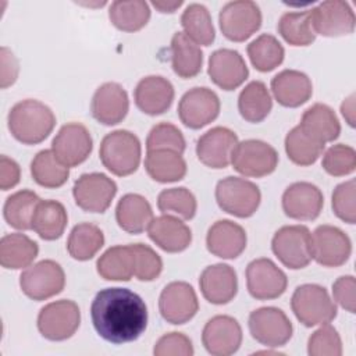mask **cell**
Listing matches in <instances>:
<instances>
[{"label": "cell", "mask_w": 356, "mask_h": 356, "mask_svg": "<svg viewBox=\"0 0 356 356\" xmlns=\"http://www.w3.org/2000/svg\"><path fill=\"white\" fill-rule=\"evenodd\" d=\"M96 332L107 342L120 345L136 341L147 327L145 300L128 288H106L90 305Z\"/></svg>", "instance_id": "1"}, {"label": "cell", "mask_w": 356, "mask_h": 356, "mask_svg": "<svg viewBox=\"0 0 356 356\" xmlns=\"http://www.w3.org/2000/svg\"><path fill=\"white\" fill-rule=\"evenodd\" d=\"M11 135L24 145L43 142L56 125V115L49 106L35 99L15 103L7 117Z\"/></svg>", "instance_id": "2"}, {"label": "cell", "mask_w": 356, "mask_h": 356, "mask_svg": "<svg viewBox=\"0 0 356 356\" xmlns=\"http://www.w3.org/2000/svg\"><path fill=\"white\" fill-rule=\"evenodd\" d=\"M99 156L103 165L117 177L134 174L140 163L142 147L138 136L127 129L107 134L100 143Z\"/></svg>", "instance_id": "3"}, {"label": "cell", "mask_w": 356, "mask_h": 356, "mask_svg": "<svg viewBox=\"0 0 356 356\" xmlns=\"http://www.w3.org/2000/svg\"><path fill=\"white\" fill-rule=\"evenodd\" d=\"M295 317L305 327H314L331 323L337 317V305L327 289L317 284L299 285L291 299Z\"/></svg>", "instance_id": "4"}, {"label": "cell", "mask_w": 356, "mask_h": 356, "mask_svg": "<svg viewBox=\"0 0 356 356\" xmlns=\"http://www.w3.org/2000/svg\"><path fill=\"white\" fill-rule=\"evenodd\" d=\"M216 200L222 211L239 218H248L259 209L261 193L252 181L227 177L218 181L216 186Z\"/></svg>", "instance_id": "5"}, {"label": "cell", "mask_w": 356, "mask_h": 356, "mask_svg": "<svg viewBox=\"0 0 356 356\" xmlns=\"http://www.w3.org/2000/svg\"><path fill=\"white\" fill-rule=\"evenodd\" d=\"M273 253L291 270H300L312 261V234L305 225H284L273 236Z\"/></svg>", "instance_id": "6"}, {"label": "cell", "mask_w": 356, "mask_h": 356, "mask_svg": "<svg viewBox=\"0 0 356 356\" xmlns=\"http://www.w3.org/2000/svg\"><path fill=\"white\" fill-rule=\"evenodd\" d=\"M65 285L63 267L50 259L26 267L19 275L21 291L32 300L40 302L58 295Z\"/></svg>", "instance_id": "7"}, {"label": "cell", "mask_w": 356, "mask_h": 356, "mask_svg": "<svg viewBox=\"0 0 356 356\" xmlns=\"http://www.w3.org/2000/svg\"><path fill=\"white\" fill-rule=\"evenodd\" d=\"M81 324V312L74 300L61 299L43 306L38 314V330L49 341L71 338Z\"/></svg>", "instance_id": "8"}, {"label": "cell", "mask_w": 356, "mask_h": 356, "mask_svg": "<svg viewBox=\"0 0 356 356\" xmlns=\"http://www.w3.org/2000/svg\"><path fill=\"white\" fill-rule=\"evenodd\" d=\"M232 167L245 177L261 178L275 171L278 153L267 142L246 139L238 142L231 157Z\"/></svg>", "instance_id": "9"}, {"label": "cell", "mask_w": 356, "mask_h": 356, "mask_svg": "<svg viewBox=\"0 0 356 356\" xmlns=\"http://www.w3.org/2000/svg\"><path fill=\"white\" fill-rule=\"evenodd\" d=\"M222 35L232 42H245L261 26V11L254 1L236 0L227 3L218 15Z\"/></svg>", "instance_id": "10"}, {"label": "cell", "mask_w": 356, "mask_h": 356, "mask_svg": "<svg viewBox=\"0 0 356 356\" xmlns=\"http://www.w3.org/2000/svg\"><path fill=\"white\" fill-rule=\"evenodd\" d=\"M249 331L259 343L277 348L284 346L293 332V327L288 316L278 307L267 306L253 310L249 316Z\"/></svg>", "instance_id": "11"}, {"label": "cell", "mask_w": 356, "mask_h": 356, "mask_svg": "<svg viewBox=\"0 0 356 356\" xmlns=\"http://www.w3.org/2000/svg\"><path fill=\"white\" fill-rule=\"evenodd\" d=\"M115 193L117 184L102 172L82 174L72 188L76 206L88 213H104Z\"/></svg>", "instance_id": "12"}, {"label": "cell", "mask_w": 356, "mask_h": 356, "mask_svg": "<svg viewBox=\"0 0 356 356\" xmlns=\"http://www.w3.org/2000/svg\"><path fill=\"white\" fill-rule=\"evenodd\" d=\"M220 114L217 93L206 86L189 89L179 100L178 117L191 129H200L214 121Z\"/></svg>", "instance_id": "13"}, {"label": "cell", "mask_w": 356, "mask_h": 356, "mask_svg": "<svg viewBox=\"0 0 356 356\" xmlns=\"http://www.w3.org/2000/svg\"><path fill=\"white\" fill-rule=\"evenodd\" d=\"M352 253L349 236L334 225H318L312 234V257L324 267L345 264Z\"/></svg>", "instance_id": "14"}, {"label": "cell", "mask_w": 356, "mask_h": 356, "mask_svg": "<svg viewBox=\"0 0 356 356\" xmlns=\"http://www.w3.org/2000/svg\"><path fill=\"white\" fill-rule=\"evenodd\" d=\"M93 149L89 129L79 122H68L60 128L51 142V150L65 167H76L83 163Z\"/></svg>", "instance_id": "15"}, {"label": "cell", "mask_w": 356, "mask_h": 356, "mask_svg": "<svg viewBox=\"0 0 356 356\" xmlns=\"http://www.w3.org/2000/svg\"><path fill=\"white\" fill-rule=\"evenodd\" d=\"M246 285L254 299L270 300L280 298L285 292L288 278L273 260L260 257L248 264Z\"/></svg>", "instance_id": "16"}, {"label": "cell", "mask_w": 356, "mask_h": 356, "mask_svg": "<svg viewBox=\"0 0 356 356\" xmlns=\"http://www.w3.org/2000/svg\"><path fill=\"white\" fill-rule=\"evenodd\" d=\"M161 317L174 325L188 323L199 310V300L192 285L184 281H174L164 286L159 298Z\"/></svg>", "instance_id": "17"}, {"label": "cell", "mask_w": 356, "mask_h": 356, "mask_svg": "<svg viewBox=\"0 0 356 356\" xmlns=\"http://www.w3.org/2000/svg\"><path fill=\"white\" fill-rule=\"evenodd\" d=\"M314 33L327 38L349 35L355 29V13L346 1L328 0L309 10Z\"/></svg>", "instance_id": "18"}, {"label": "cell", "mask_w": 356, "mask_h": 356, "mask_svg": "<svg viewBox=\"0 0 356 356\" xmlns=\"http://www.w3.org/2000/svg\"><path fill=\"white\" fill-rule=\"evenodd\" d=\"M202 342L210 355L229 356L242 343V328L238 320L231 316H214L203 327Z\"/></svg>", "instance_id": "19"}, {"label": "cell", "mask_w": 356, "mask_h": 356, "mask_svg": "<svg viewBox=\"0 0 356 356\" xmlns=\"http://www.w3.org/2000/svg\"><path fill=\"white\" fill-rule=\"evenodd\" d=\"M238 136L225 127H214L203 134L196 142V156L206 167L221 170L231 164V157Z\"/></svg>", "instance_id": "20"}, {"label": "cell", "mask_w": 356, "mask_h": 356, "mask_svg": "<svg viewBox=\"0 0 356 356\" xmlns=\"http://www.w3.org/2000/svg\"><path fill=\"white\" fill-rule=\"evenodd\" d=\"M324 206V197L318 186L310 182H293L282 195L285 216L299 221L316 220Z\"/></svg>", "instance_id": "21"}, {"label": "cell", "mask_w": 356, "mask_h": 356, "mask_svg": "<svg viewBox=\"0 0 356 356\" xmlns=\"http://www.w3.org/2000/svg\"><path fill=\"white\" fill-rule=\"evenodd\" d=\"M129 99L127 90L117 82L100 85L90 103L93 118L103 125H117L128 114Z\"/></svg>", "instance_id": "22"}, {"label": "cell", "mask_w": 356, "mask_h": 356, "mask_svg": "<svg viewBox=\"0 0 356 356\" xmlns=\"http://www.w3.org/2000/svg\"><path fill=\"white\" fill-rule=\"evenodd\" d=\"M210 79L224 90H234L249 76L248 65L239 51L218 49L211 53L207 68Z\"/></svg>", "instance_id": "23"}, {"label": "cell", "mask_w": 356, "mask_h": 356, "mask_svg": "<svg viewBox=\"0 0 356 356\" xmlns=\"http://www.w3.org/2000/svg\"><path fill=\"white\" fill-rule=\"evenodd\" d=\"M199 286L207 302L225 305L231 302L238 292L236 271L224 263L209 266L200 274Z\"/></svg>", "instance_id": "24"}, {"label": "cell", "mask_w": 356, "mask_h": 356, "mask_svg": "<svg viewBox=\"0 0 356 356\" xmlns=\"http://www.w3.org/2000/svg\"><path fill=\"white\" fill-rule=\"evenodd\" d=\"M134 97L136 107L142 113L147 115H160L172 104L174 86L161 75H149L138 82Z\"/></svg>", "instance_id": "25"}, {"label": "cell", "mask_w": 356, "mask_h": 356, "mask_svg": "<svg viewBox=\"0 0 356 356\" xmlns=\"http://www.w3.org/2000/svg\"><path fill=\"white\" fill-rule=\"evenodd\" d=\"M246 242L245 229L231 220L216 221L206 236L207 250L221 259H236L245 250Z\"/></svg>", "instance_id": "26"}, {"label": "cell", "mask_w": 356, "mask_h": 356, "mask_svg": "<svg viewBox=\"0 0 356 356\" xmlns=\"http://www.w3.org/2000/svg\"><path fill=\"white\" fill-rule=\"evenodd\" d=\"M147 235L160 249L168 253L182 252L192 242L191 228L178 217L170 214L153 218L147 227Z\"/></svg>", "instance_id": "27"}, {"label": "cell", "mask_w": 356, "mask_h": 356, "mask_svg": "<svg viewBox=\"0 0 356 356\" xmlns=\"http://www.w3.org/2000/svg\"><path fill=\"white\" fill-rule=\"evenodd\" d=\"M271 92L284 107H299L313 93L310 78L298 70H284L271 79Z\"/></svg>", "instance_id": "28"}, {"label": "cell", "mask_w": 356, "mask_h": 356, "mask_svg": "<svg viewBox=\"0 0 356 356\" xmlns=\"http://www.w3.org/2000/svg\"><path fill=\"white\" fill-rule=\"evenodd\" d=\"M153 210L146 197L138 193L124 195L115 207L118 227L128 234H140L153 220Z\"/></svg>", "instance_id": "29"}, {"label": "cell", "mask_w": 356, "mask_h": 356, "mask_svg": "<svg viewBox=\"0 0 356 356\" xmlns=\"http://www.w3.org/2000/svg\"><path fill=\"white\" fill-rule=\"evenodd\" d=\"M299 127L321 143L335 140L341 134V124L334 110L323 103H316L305 110Z\"/></svg>", "instance_id": "30"}, {"label": "cell", "mask_w": 356, "mask_h": 356, "mask_svg": "<svg viewBox=\"0 0 356 356\" xmlns=\"http://www.w3.org/2000/svg\"><path fill=\"white\" fill-rule=\"evenodd\" d=\"M171 67L174 72L184 79L196 76L203 64L200 47L184 32H175L171 39Z\"/></svg>", "instance_id": "31"}, {"label": "cell", "mask_w": 356, "mask_h": 356, "mask_svg": "<svg viewBox=\"0 0 356 356\" xmlns=\"http://www.w3.org/2000/svg\"><path fill=\"white\" fill-rule=\"evenodd\" d=\"M68 214L57 200H40L32 217V229L44 241L58 239L67 227Z\"/></svg>", "instance_id": "32"}, {"label": "cell", "mask_w": 356, "mask_h": 356, "mask_svg": "<svg viewBox=\"0 0 356 356\" xmlns=\"http://www.w3.org/2000/svg\"><path fill=\"white\" fill-rule=\"evenodd\" d=\"M38 253V243L25 234H7L0 241V264L4 268L19 270L29 267Z\"/></svg>", "instance_id": "33"}, {"label": "cell", "mask_w": 356, "mask_h": 356, "mask_svg": "<svg viewBox=\"0 0 356 356\" xmlns=\"http://www.w3.org/2000/svg\"><path fill=\"white\" fill-rule=\"evenodd\" d=\"M145 168L149 177L160 184L181 181L186 174V161L172 150H152L146 153Z\"/></svg>", "instance_id": "34"}, {"label": "cell", "mask_w": 356, "mask_h": 356, "mask_svg": "<svg viewBox=\"0 0 356 356\" xmlns=\"http://www.w3.org/2000/svg\"><path fill=\"white\" fill-rule=\"evenodd\" d=\"M273 108L271 95L261 81H252L239 93L238 110L248 122H261Z\"/></svg>", "instance_id": "35"}, {"label": "cell", "mask_w": 356, "mask_h": 356, "mask_svg": "<svg viewBox=\"0 0 356 356\" xmlns=\"http://www.w3.org/2000/svg\"><path fill=\"white\" fill-rule=\"evenodd\" d=\"M97 274L107 281H129L134 277V252L131 245L108 248L96 263Z\"/></svg>", "instance_id": "36"}, {"label": "cell", "mask_w": 356, "mask_h": 356, "mask_svg": "<svg viewBox=\"0 0 356 356\" xmlns=\"http://www.w3.org/2000/svg\"><path fill=\"white\" fill-rule=\"evenodd\" d=\"M111 24L124 32H136L150 19L149 4L143 0H117L108 8Z\"/></svg>", "instance_id": "37"}, {"label": "cell", "mask_w": 356, "mask_h": 356, "mask_svg": "<svg viewBox=\"0 0 356 356\" xmlns=\"http://www.w3.org/2000/svg\"><path fill=\"white\" fill-rule=\"evenodd\" d=\"M104 245L103 231L92 222L76 224L70 232L67 250L78 261L90 260Z\"/></svg>", "instance_id": "38"}, {"label": "cell", "mask_w": 356, "mask_h": 356, "mask_svg": "<svg viewBox=\"0 0 356 356\" xmlns=\"http://www.w3.org/2000/svg\"><path fill=\"white\" fill-rule=\"evenodd\" d=\"M40 200L42 199L29 189H21L10 195L3 207L4 220L15 229H32V217Z\"/></svg>", "instance_id": "39"}, {"label": "cell", "mask_w": 356, "mask_h": 356, "mask_svg": "<svg viewBox=\"0 0 356 356\" xmlns=\"http://www.w3.org/2000/svg\"><path fill=\"white\" fill-rule=\"evenodd\" d=\"M181 25L184 33L197 46H210L216 39L211 15L203 4H189L181 15Z\"/></svg>", "instance_id": "40"}, {"label": "cell", "mask_w": 356, "mask_h": 356, "mask_svg": "<svg viewBox=\"0 0 356 356\" xmlns=\"http://www.w3.org/2000/svg\"><path fill=\"white\" fill-rule=\"evenodd\" d=\"M324 143L307 135L299 125L292 128L285 136V152L288 159L298 165L306 167L317 161L324 150Z\"/></svg>", "instance_id": "41"}, {"label": "cell", "mask_w": 356, "mask_h": 356, "mask_svg": "<svg viewBox=\"0 0 356 356\" xmlns=\"http://www.w3.org/2000/svg\"><path fill=\"white\" fill-rule=\"evenodd\" d=\"M31 174L38 185L53 189L67 182L70 170L57 160L53 150H40L31 163Z\"/></svg>", "instance_id": "42"}, {"label": "cell", "mask_w": 356, "mask_h": 356, "mask_svg": "<svg viewBox=\"0 0 356 356\" xmlns=\"http://www.w3.org/2000/svg\"><path fill=\"white\" fill-rule=\"evenodd\" d=\"M277 29L282 39L291 46H309L316 39L309 10L288 11L282 14Z\"/></svg>", "instance_id": "43"}, {"label": "cell", "mask_w": 356, "mask_h": 356, "mask_svg": "<svg viewBox=\"0 0 356 356\" xmlns=\"http://www.w3.org/2000/svg\"><path fill=\"white\" fill-rule=\"evenodd\" d=\"M248 56L257 71L268 72L284 61L285 50L275 36L263 33L248 44Z\"/></svg>", "instance_id": "44"}, {"label": "cell", "mask_w": 356, "mask_h": 356, "mask_svg": "<svg viewBox=\"0 0 356 356\" xmlns=\"http://www.w3.org/2000/svg\"><path fill=\"white\" fill-rule=\"evenodd\" d=\"M157 207L164 214L174 213L184 220H191L196 214L197 203L195 195L181 186L161 191L157 197Z\"/></svg>", "instance_id": "45"}, {"label": "cell", "mask_w": 356, "mask_h": 356, "mask_svg": "<svg viewBox=\"0 0 356 356\" xmlns=\"http://www.w3.org/2000/svg\"><path fill=\"white\" fill-rule=\"evenodd\" d=\"M186 149V142L178 127L170 122L156 124L146 139V150H172L182 154Z\"/></svg>", "instance_id": "46"}, {"label": "cell", "mask_w": 356, "mask_h": 356, "mask_svg": "<svg viewBox=\"0 0 356 356\" xmlns=\"http://www.w3.org/2000/svg\"><path fill=\"white\" fill-rule=\"evenodd\" d=\"M321 165L324 171L332 177L349 175L356 168V152L349 145H332L324 153Z\"/></svg>", "instance_id": "47"}, {"label": "cell", "mask_w": 356, "mask_h": 356, "mask_svg": "<svg viewBox=\"0 0 356 356\" xmlns=\"http://www.w3.org/2000/svg\"><path fill=\"white\" fill-rule=\"evenodd\" d=\"M134 252V277L139 281H154L163 270L161 257L145 243H132Z\"/></svg>", "instance_id": "48"}, {"label": "cell", "mask_w": 356, "mask_h": 356, "mask_svg": "<svg viewBox=\"0 0 356 356\" xmlns=\"http://www.w3.org/2000/svg\"><path fill=\"white\" fill-rule=\"evenodd\" d=\"M307 353L310 356H341L342 341L338 331L328 323L323 324L310 335Z\"/></svg>", "instance_id": "49"}, {"label": "cell", "mask_w": 356, "mask_h": 356, "mask_svg": "<svg viewBox=\"0 0 356 356\" xmlns=\"http://www.w3.org/2000/svg\"><path fill=\"white\" fill-rule=\"evenodd\" d=\"M356 181L352 178L339 184L332 192V211L334 214L348 224L356 222V206H355Z\"/></svg>", "instance_id": "50"}, {"label": "cell", "mask_w": 356, "mask_h": 356, "mask_svg": "<svg viewBox=\"0 0 356 356\" xmlns=\"http://www.w3.org/2000/svg\"><path fill=\"white\" fill-rule=\"evenodd\" d=\"M193 352L189 337L177 331L160 337L153 349L154 356H192Z\"/></svg>", "instance_id": "51"}, {"label": "cell", "mask_w": 356, "mask_h": 356, "mask_svg": "<svg viewBox=\"0 0 356 356\" xmlns=\"http://www.w3.org/2000/svg\"><path fill=\"white\" fill-rule=\"evenodd\" d=\"M355 289L356 281L353 275H342L332 284L334 300L349 313H355L356 310Z\"/></svg>", "instance_id": "52"}, {"label": "cell", "mask_w": 356, "mask_h": 356, "mask_svg": "<svg viewBox=\"0 0 356 356\" xmlns=\"http://www.w3.org/2000/svg\"><path fill=\"white\" fill-rule=\"evenodd\" d=\"M21 178V170L15 160L3 154L0 157V188L1 191H8L14 188Z\"/></svg>", "instance_id": "53"}, {"label": "cell", "mask_w": 356, "mask_h": 356, "mask_svg": "<svg viewBox=\"0 0 356 356\" xmlns=\"http://www.w3.org/2000/svg\"><path fill=\"white\" fill-rule=\"evenodd\" d=\"M0 56H1V89H6L17 81L19 67L15 56L8 47L3 46L0 50Z\"/></svg>", "instance_id": "54"}, {"label": "cell", "mask_w": 356, "mask_h": 356, "mask_svg": "<svg viewBox=\"0 0 356 356\" xmlns=\"http://www.w3.org/2000/svg\"><path fill=\"white\" fill-rule=\"evenodd\" d=\"M341 113L345 117L346 122L350 127H355V95L353 93L343 100L341 106Z\"/></svg>", "instance_id": "55"}, {"label": "cell", "mask_w": 356, "mask_h": 356, "mask_svg": "<svg viewBox=\"0 0 356 356\" xmlns=\"http://www.w3.org/2000/svg\"><path fill=\"white\" fill-rule=\"evenodd\" d=\"M152 6L159 10L160 13H174L177 8H179L182 6V1L178 0V1H152Z\"/></svg>", "instance_id": "56"}]
</instances>
